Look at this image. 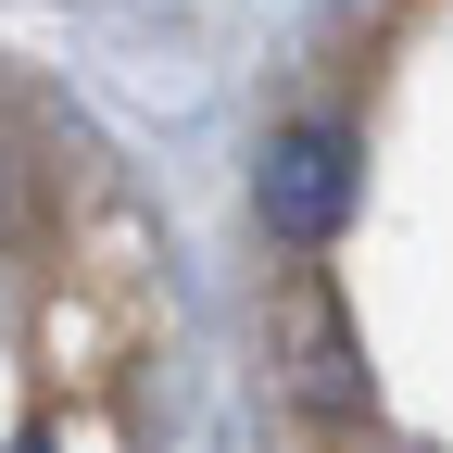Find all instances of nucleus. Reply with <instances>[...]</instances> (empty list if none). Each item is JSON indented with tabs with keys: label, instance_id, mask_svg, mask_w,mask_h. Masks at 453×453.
<instances>
[{
	"label": "nucleus",
	"instance_id": "obj_1",
	"mask_svg": "<svg viewBox=\"0 0 453 453\" xmlns=\"http://www.w3.org/2000/svg\"><path fill=\"white\" fill-rule=\"evenodd\" d=\"M252 202H265V240L327 252V240H340V214H353V139H340V127H277V139H265Z\"/></svg>",
	"mask_w": 453,
	"mask_h": 453
},
{
	"label": "nucleus",
	"instance_id": "obj_2",
	"mask_svg": "<svg viewBox=\"0 0 453 453\" xmlns=\"http://www.w3.org/2000/svg\"><path fill=\"white\" fill-rule=\"evenodd\" d=\"M290 390H303L315 416H353L365 403V365H353V340H340V315L315 290H290Z\"/></svg>",
	"mask_w": 453,
	"mask_h": 453
}]
</instances>
